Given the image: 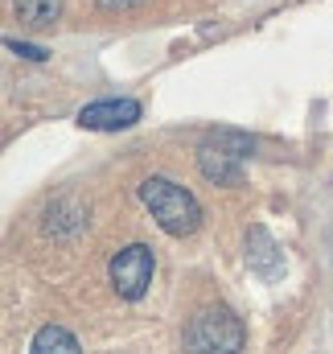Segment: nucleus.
<instances>
[{"label":"nucleus","mask_w":333,"mask_h":354,"mask_svg":"<svg viewBox=\"0 0 333 354\" xmlns=\"http://www.w3.org/2000/svg\"><path fill=\"white\" fill-rule=\"evenodd\" d=\"M140 198H144V206L153 210L157 227H161L165 235H173V239H185V235H193V231L202 227V206H198V198H193L185 185L169 181V177H149V181L140 185Z\"/></svg>","instance_id":"nucleus-1"},{"label":"nucleus","mask_w":333,"mask_h":354,"mask_svg":"<svg viewBox=\"0 0 333 354\" xmlns=\"http://www.w3.org/2000/svg\"><path fill=\"white\" fill-rule=\"evenodd\" d=\"M247 330L227 305H206L185 326V354H239Z\"/></svg>","instance_id":"nucleus-2"},{"label":"nucleus","mask_w":333,"mask_h":354,"mask_svg":"<svg viewBox=\"0 0 333 354\" xmlns=\"http://www.w3.org/2000/svg\"><path fill=\"white\" fill-rule=\"evenodd\" d=\"M251 153V140L243 132H218L198 149V169L214 185H239L243 181V157Z\"/></svg>","instance_id":"nucleus-3"},{"label":"nucleus","mask_w":333,"mask_h":354,"mask_svg":"<svg viewBox=\"0 0 333 354\" xmlns=\"http://www.w3.org/2000/svg\"><path fill=\"white\" fill-rule=\"evenodd\" d=\"M153 272H157V260L144 243H128L111 256L107 264V276H111V288L124 297V301H140L153 284Z\"/></svg>","instance_id":"nucleus-4"},{"label":"nucleus","mask_w":333,"mask_h":354,"mask_svg":"<svg viewBox=\"0 0 333 354\" xmlns=\"http://www.w3.org/2000/svg\"><path fill=\"white\" fill-rule=\"evenodd\" d=\"M136 120H140L136 99H95L79 111V124L91 132H120V128H132Z\"/></svg>","instance_id":"nucleus-5"},{"label":"nucleus","mask_w":333,"mask_h":354,"mask_svg":"<svg viewBox=\"0 0 333 354\" xmlns=\"http://www.w3.org/2000/svg\"><path fill=\"white\" fill-rule=\"evenodd\" d=\"M247 264L263 276V280H276L280 276V252H276V243H272V235L263 231V227H255L247 235Z\"/></svg>","instance_id":"nucleus-6"},{"label":"nucleus","mask_w":333,"mask_h":354,"mask_svg":"<svg viewBox=\"0 0 333 354\" xmlns=\"http://www.w3.org/2000/svg\"><path fill=\"white\" fill-rule=\"evenodd\" d=\"M29 354H83V351H79V338L66 326H41L29 342Z\"/></svg>","instance_id":"nucleus-7"},{"label":"nucleus","mask_w":333,"mask_h":354,"mask_svg":"<svg viewBox=\"0 0 333 354\" xmlns=\"http://www.w3.org/2000/svg\"><path fill=\"white\" fill-rule=\"evenodd\" d=\"M12 12L25 21V25H54L62 17V0H12Z\"/></svg>","instance_id":"nucleus-8"},{"label":"nucleus","mask_w":333,"mask_h":354,"mask_svg":"<svg viewBox=\"0 0 333 354\" xmlns=\"http://www.w3.org/2000/svg\"><path fill=\"white\" fill-rule=\"evenodd\" d=\"M4 46H8L17 58H29V62H46V58H50V50H41V46H29V41H12V37H8Z\"/></svg>","instance_id":"nucleus-9"},{"label":"nucleus","mask_w":333,"mask_h":354,"mask_svg":"<svg viewBox=\"0 0 333 354\" xmlns=\"http://www.w3.org/2000/svg\"><path fill=\"white\" fill-rule=\"evenodd\" d=\"M103 12H128V8H140L144 0H95Z\"/></svg>","instance_id":"nucleus-10"}]
</instances>
